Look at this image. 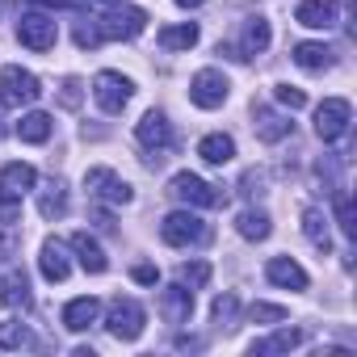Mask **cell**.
Listing matches in <instances>:
<instances>
[{
    "mask_svg": "<svg viewBox=\"0 0 357 357\" xmlns=\"http://www.w3.org/2000/svg\"><path fill=\"white\" fill-rule=\"evenodd\" d=\"M38 93H43V84H38V76H34L30 68L9 63L5 72H0V105H5V109L34 105V101H38Z\"/></svg>",
    "mask_w": 357,
    "mask_h": 357,
    "instance_id": "obj_1",
    "label": "cell"
},
{
    "mask_svg": "<svg viewBox=\"0 0 357 357\" xmlns=\"http://www.w3.org/2000/svg\"><path fill=\"white\" fill-rule=\"evenodd\" d=\"M93 22H97L101 38H122V43H130V38H139L147 30V13L135 9V5H114L101 17H93Z\"/></svg>",
    "mask_w": 357,
    "mask_h": 357,
    "instance_id": "obj_2",
    "label": "cell"
},
{
    "mask_svg": "<svg viewBox=\"0 0 357 357\" xmlns=\"http://www.w3.org/2000/svg\"><path fill=\"white\" fill-rule=\"evenodd\" d=\"M84 190H89V198H97L101 206H126V202L135 198V190L122 181L114 168H89V172H84Z\"/></svg>",
    "mask_w": 357,
    "mask_h": 357,
    "instance_id": "obj_3",
    "label": "cell"
},
{
    "mask_svg": "<svg viewBox=\"0 0 357 357\" xmlns=\"http://www.w3.org/2000/svg\"><path fill=\"white\" fill-rule=\"evenodd\" d=\"M143 324H147V311L135 298H114L109 311H105V328L118 340H139L143 336Z\"/></svg>",
    "mask_w": 357,
    "mask_h": 357,
    "instance_id": "obj_4",
    "label": "cell"
},
{
    "mask_svg": "<svg viewBox=\"0 0 357 357\" xmlns=\"http://www.w3.org/2000/svg\"><path fill=\"white\" fill-rule=\"evenodd\" d=\"M160 240L172 244V248H190V244L206 240V223H202L194 211H172V215H164V223H160Z\"/></svg>",
    "mask_w": 357,
    "mask_h": 357,
    "instance_id": "obj_5",
    "label": "cell"
},
{
    "mask_svg": "<svg viewBox=\"0 0 357 357\" xmlns=\"http://www.w3.org/2000/svg\"><path fill=\"white\" fill-rule=\"evenodd\" d=\"M227 97H231V80H227L219 68H202V72L190 80V101H194L198 109H219Z\"/></svg>",
    "mask_w": 357,
    "mask_h": 357,
    "instance_id": "obj_6",
    "label": "cell"
},
{
    "mask_svg": "<svg viewBox=\"0 0 357 357\" xmlns=\"http://www.w3.org/2000/svg\"><path fill=\"white\" fill-rule=\"evenodd\" d=\"M93 97H97V105L105 114H122L130 105V97H135V84L122 72H97L93 76Z\"/></svg>",
    "mask_w": 357,
    "mask_h": 357,
    "instance_id": "obj_7",
    "label": "cell"
},
{
    "mask_svg": "<svg viewBox=\"0 0 357 357\" xmlns=\"http://www.w3.org/2000/svg\"><path fill=\"white\" fill-rule=\"evenodd\" d=\"M168 194L176 202H185V206H219V202H227V194H219L215 185H206L202 176H194V172H176L168 181Z\"/></svg>",
    "mask_w": 357,
    "mask_h": 357,
    "instance_id": "obj_8",
    "label": "cell"
},
{
    "mask_svg": "<svg viewBox=\"0 0 357 357\" xmlns=\"http://www.w3.org/2000/svg\"><path fill=\"white\" fill-rule=\"evenodd\" d=\"M349 122H353V105L344 97H328L319 109H315V135L324 143H336L349 135Z\"/></svg>",
    "mask_w": 357,
    "mask_h": 357,
    "instance_id": "obj_9",
    "label": "cell"
},
{
    "mask_svg": "<svg viewBox=\"0 0 357 357\" xmlns=\"http://www.w3.org/2000/svg\"><path fill=\"white\" fill-rule=\"evenodd\" d=\"M135 139L151 151L147 160H160V151L172 147V122L164 118V109H147V114L139 118V126H135Z\"/></svg>",
    "mask_w": 357,
    "mask_h": 357,
    "instance_id": "obj_10",
    "label": "cell"
},
{
    "mask_svg": "<svg viewBox=\"0 0 357 357\" xmlns=\"http://www.w3.org/2000/svg\"><path fill=\"white\" fill-rule=\"evenodd\" d=\"M17 38H22V47H30V51H51L55 38H59V26H55L47 13H26V17L17 22Z\"/></svg>",
    "mask_w": 357,
    "mask_h": 357,
    "instance_id": "obj_11",
    "label": "cell"
},
{
    "mask_svg": "<svg viewBox=\"0 0 357 357\" xmlns=\"http://www.w3.org/2000/svg\"><path fill=\"white\" fill-rule=\"evenodd\" d=\"M34 181H38V172L30 168V164H5V168H0V202H22L30 190H34Z\"/></svg>",
    "mask_w": 357,
    "mask_h": 357,
    "instance_id": "obj_12",
    "label": "cell"
},
{
    "mask_svg": "<svg viewBox=\"0 0 357 357\" xmlns=\"http://www.w3.org/2000/svg\"><path fill=\"white\" fill-rule=\"evenodd\" d=\"M160 315H164V324H190V315H194V290L181 286V282L164 286L160 290Z\"/></svg>",
    "mask_w": 357,
    "mask_h": 357,
    "instance_id": "obj_13",
    "label": "cell"
},
{
    "mask_svg": "<svg viewBox=\"0 0 357 357\" xmlns=\"http://www.w3.org/2000/svg\"><path fill=\"white\" fill-rule=\"evenodd\" d=\"M252 130H257L261 143H282V139L294 130V122H290L286 114L269 109V105H252Z\"/></svg>",
    "mask_w": 357,
    "mask_h": 357,
    "instance_id": "obj_14",
    "label": "cell"
},
{
    "mask_svg": "<svg viewBox=\"0 0 357 357\" xmlns=\"http://www.w3.org/2000/svg\"><path fill=\"white\" fill-rule=\"evenodd\" d=\"M38 273L47 282H68L72 261H68V244L63 240H43V248H38Z\"/></svg>",
    "mask_w": 357,
    "mask_h": 357,
    "instance_id": "obj_15",
    "label": "cell"
},
{
    "mask_svg": "<svg viewBox=\"0 0 357 357\" xmlns=\"http://www.w3.org/2000/svg\"><path fill=\"white\" fill-rule=\"evenodd\" d=\"M294 22L307 30H332L340 22V9H336V0H303L294 9Z\"/></svg>",
    "mask_w": 357,
    "mask_h": 357,
    "instance_id": "obj_16",
    "label": "cell"
},
{
    "mask_svg": "<svg viewBox=\"0 0 357 357\" xmlns=\"http://www.w3.org/2000/svg\"><path fill=\"white\" fill-rule=\"evenodd\" d=\"M269 43H273V30H269V22L257 13V17H248V22H244V30H240V51H236V59L265 55V51H269Z\"/></svg>",
    "mask_w": 357,
    "mask_h": 357,
    "instance_id": "obj_17",
    "label": "cell"
},
{
    "mask_svg": "<svg viewBox=\"0 0 357 357\" xmlns=\"http://www.w3.org/2000/svg\"><path fill=\"white\" fill-rule=\"evenodd\" d=\"M265 278L273 282V286H286V290H307V269L294 261V257H269V265H265Z\"/></svg>",
    "mask_w": 357,
    "mask_h": 357,
    "instance_id": "obj_18",
    "label": "cell"
},
{
    "mask_svg": "<svg viewBox=\"0 0 357 357\" xmlns=\"http://www.w3.org/2000/svg\"><path fill=\"white\" fill-rule=\"evenodd\" d=\"M72 252L80 257V269H84V273H93V278L109 269V257L101 252V244H97L89 231H76V236H72Z\"/></svg>",
    "mask_w": 357,
    "mask_h": 357,
    "instance_id": "obj_19",
    "label": "cell"
},
{
    "mask_svg": "<svg viewBox=\"0 0 357 357\" xmlns=\"http://www.w3.org/2000/svg\"><path fill=\"white\" fill-rule=\"evenodd\" d=\"M307 340V332L303 328H278L273 336H265V340H252V357H273V353H290V349H298Z\"/></svg>",
    "mask_w": 357,
    "mask_h": 357,
    "instance_id": "obj_20",
    "label": "cell"
},
{
    "mask_svg": "<svg viewBox=\"0 0 357 357\" xmlns=\"http://www.w3.org/2000/svg\"><path fill=\"white\" fill-rule=\"evenodd\" d=\"M97 315H101V303H97L93 294L72 298V303L63 307V328H68V332H84V328H93V324H97Z\"/></svg>",
    "mask_w": 357,
    "mask_h": 357,
    "instance_id": "obj_21",
    "label": "cell"
},
{
    "mask_svg": "<svg viewBox=\"0 0 357 357\" xmlns=\"http://www.w3.org/2000/svg\"><path fill=\"white\" fill-rule=\"evenodd\" d=\"M0 303L5 307H30V278L22 269H9L5 278H0Z\"/></svg>",
    "mask_w": 357,
    "mask_h": 357,
    "instance_id": "obj_22",
    "label": "cell"
},
{
    "mask_svg": "<svg viewBox=\"0 0 357 357\" xmlns=\"http://www.w3.org/2000/svg\"><path fill=\"white\" fill-rule=\"evenodd\" d=\"M294 63H298L303 72H328V68L336 63V55H332V47H324V43H298V47H294Z\"/></svg>",
    "mask_w": 357,
    "mask_h": 357,
    "instance_id": "obj_23",
    "label": "cell"
},
{
    "mask_svg": "<svg viewBox=\"0 0 357 357\" xmlns=\"http://www.w3.org/2000/svg\"><path fill=\"white\" fill-rule=\"evenodd\" d=\"M17 139H22V143H47V139H51V114H43V109L22 114V122H17Z\"/></svg>",
    "mask_w": 357,
    "mask_h": 357,
    "instance_id": "obj_24",
    "label": "cell"
},
{
    "mask_svg": "<svg viewBox=\"0 0 357 357\" xmlns=\"http://www.w3.org/2000/svg\"><path fill=\"white\" fill-rule=\"evenodd\" d=\"M198 155L206 164H227V160H236V139L231 135H206L198 143Z\"/></svg>",
    "mask_w": 357,
    "mask_h": 357,
    "instance_id": "obj_25",
    "label": "cell"
},
{
    "mask_svg": "<svg viewBox=\"0 0 357 357\" xmlns=\"http://www.w3.org/2000/svg\"><path fill=\"white\" fill-rule=\"evenodd\" d=\"M303 236L319 248V252H328L332 248V236H328V219H324V211L319 206H307L303 211Z\"/></svg>",
    "mask_w": 357,
    "mask_h": 357,
    "instance_id": "obj_26",
    "label": "cell"
},
{
    "mask_svg": "<svg viewBox=\"0 0 357 357\" xmlns=\"http://www.w3.org/2000/svg\"><path fill=\"white\" fill-rule=\"evenodd\" d=\"M194 43H198V26H194V22L164 26V30H160V47H164V51H190Z\"/></svg>",
    "mask_w": 357,
    "mask_h": 357,
    "instance_id": "obj_27",
    "label": "cell"
},
{
    "mask_svg": "<svg viewBox=\"0 0 357 357\" xmlns=\"http://www.w3.org/2000/svg\"><path fill=\"white\" fill-rule=\"evenodd\" d=\"M68 211V185L63 181H51L43 194H38V215L43 219H59Z\"/></svg>",
    "mask_w": 357,
    "mask_h": 357,
    "instance_id": "obj_28",
    "label": "cell"
},
{
    "mask_svg": "<svg viewBox=\"0 0 357 357\" xmlns=\"http://www.w3.org/2000/svg\"><path fill=\"white\" fill-rule=\"evenodd\" d=\"M236 231L244 236V240H269V215L265 211H240V219H236Z\"/></svg>",
    "mask_w": 357,
    "mask_h": 357,
    "instance_id": "obj_29",
    "label": "cell"
},
{
    "mask_svg": "<svg viewBox=\"0 0 357 357\" xmlns=\"http://www.w3.org/2000/svg\"><path fill=\"white\" fill-rule=\"evenodd\" d=\"M26 344H34V336H30L26 324H17V319L0 324V349H26Z\"/></svg>",
    "mask_w": 357,
    "mask_h": 357,
    "instance_id": "obj_30",
    "label": "cell"
},
{
    "mask_svg": "<svg viewBox=\"0 0 357 357\" xmlns=\"http://www.w3.org/2000/svg\"><path fill=\"white\" fill-rule=\"evenodd\" d=\"M176 282H181V286H206L211 282V265L206 261H194V265H181V269H176Z\"/></svg>",
    "mask_w": 357,
    "mask_h": 357,
    "instance_id": "obj_31",
    "label": "cell"
},
{
    "mask_svg": "<svg viewBox=\"0 0 357 357\" xmlns=\"http://www.w3.org/2000/svg\"><path fill=\"white\" fill-rule=\"evenodd\" d=\"M248 319L252 324H282L286 319V307H278V303H252L248 307Z\"/></svg>",
    "mask_w": 357,
    "mask_h": 357,
    "instance_id": "obj_32",
    "label": "cell"
},
{
    "mask_svg": "<svg viewBox=\"0 0 357 357\" xmlns=\"http://www.w3.org/2000/svg\"><path fill=\"white\" fill-rule=\"evenodd\" d=\"M105 38H101V30H97V22L93 17H84L80 26H76V47H84V51H93V47H101Z\"/></svg>",
    "mask_w": 357,
    "mask_h": 357,
    "instance_id": "obj_33",
    "label": "cell"
},
{
    "mask_svg": "<svg viewBox=\"0 0 357 357\" xmlns=\"http://www.w3.org/2000/svg\"><path fill=\"white\" fill-rule=\"evenodd\" d=\"M236 311H240V303H236V294H219V298H215V307H211V315H215V324H236Z\"/></svg>",
    "mask_w": 357,
    "mask_h": 357,
    "instance_id": "obj_34",
    "label": "cell"
},
{
    "mask_svg": "<svg viewBox=\"0 0 357 357\" xmlns=\"http://www.w3.org/2000/svg\"><path fill=\"white\" fill-rule=\"evenodd\" d=\"M273 97H278V105H286V109H303V105H307V93L294 89V84H278Z\"/></svg>",
    "mask_w": 357,
    "mask_h": 357,
    "instance_id": "obj_35",
    "label": "cell"
},
{
    "mask_svg": "<svg viewBox=\"0 0 357 357\" xmlns=\"http://www.w3.org/2000/svg\"><path fill=\"white\" fill-rule=\"evenodd\" d=\"M336 219H340V231H344V236L353 240V236H357V223H353V202H349L344 194L336 198Z\"/></svg>",
    "mask_w": 357,
    "mask_h": 357,
    "instance_id": "obj_36",
    "label": "cell"
},
{
    "mask_svg": "<svg viewBox=\"0 0 357 357\" xmlns=\"http://www.w3.org/2000/svg\"><path fill=\"white\" fill-rule=\"evenodd\" d=\"M59 101H63L68 109H76V105H80V80H76V76H68V80H63V93H59Z\"/></svg>",
    "mask_w": 357,
    "mask_h": 357,
    "instance_id": "obj_37",
    "label": "cell"
},
{
    "mask_svg": "<svg viewBox=\"0 0 357 357\" xmlns=\"http://www.w3.org/2000/svg\"><path fill=\"white\" fill-rule=\"evenodd\" d=\"M135 282L151 286V282H155V269H151V265H135Z\"/></svg>",
    "mask_w": 357,
    "mask_h": 357,
    "instance_id": "obj_38",
    "label": "cell"
},
{
    "mask_svg": "<svg viewBox=\"0 0 357 357\" xmlns=\"http://www.w3.org/2000/svg\"><path fill=\"white\" fill-rule=\"evenodd\" d=\"M9 257H13V244H9L5 236H0V261H9Z\"/></svg>",
    "mask_w": 357,
    "mask_h": 357,
    "instance_id": "obj_39",
    "label": "cell"
},
{
    "mask_svg": "<svg viewBox=\"0 0 357 357\" xmlns=\"http://www.w3.org/2000/svg\"><path fill=\"white\" fill-rule=\"evenodd\" d=\"M172 5H181V9H198V5H206V0H172Z\"/></svg>",
    "mask_w": 357,
    "mask_h": 357,
    "instance_id": "obj_40",
    "label": "cell"
},
{
    "mask_svg": "<svg viewBox=\"0 0 357 357\" xmlns=\"http://www.w3.org/2000/svg\"><path fill=\"white\" fill-rule=\"evenodd\" d=\"M34 5H51L55 9V5H72V0H34Z\"/></svg>",
    "mask_w": 357,
    "mask_h": 357,
    "instance_id": "obj_41",
    "label": "cell"
}]
</instances>
